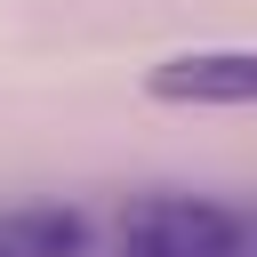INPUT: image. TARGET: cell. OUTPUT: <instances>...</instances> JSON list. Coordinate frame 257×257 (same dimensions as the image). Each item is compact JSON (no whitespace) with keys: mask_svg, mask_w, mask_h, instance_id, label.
<instances>
[{"mask_svg":"<svg viewBox=\"0 0 257 257\" xmlns=\"http://www.w3.org/2000/svg\"><path fill=\"white\" fill-rule=\"evenodd\" d=\"M120 257H249V225L201 193H145L120 217Z\"/></svg>","mask_w":257,"mask_h":257,"instance_id":"1","label":"cell"},{"mask_svg":"<svg viewBox=\"0 0 257 257\" xmlns=\"http://www.w3.org/2000/svg\"><path fill=\"white\" fill-rule=\"evenodd\" d=\"M153 104H193V112H257V48H185L145 72Z\"/></svg>","mask_w":257,"mask_h":257,"instance_id":"2","label":"cell"},{"mask_svg":"<svg viewBox=\"0 0 257 257\" xmlns=\"http://www.w3.org/2000/svg\"><path fill=\"white\" fill-rule=\"evenodd\" d=\"M0 241H8L16 257H80L88 225H80L72 209H16V217H0Z\"/></svg>","mask_w":257,"mask_h":257,"instance_id":"3","label":"cell"},{"mask_svg":"<svg viewBox=\"0 0 257 257\" xmlns=\"http://www.w3.org/2000/svg\"><path fill=\"white\" fill-rule=\"evenodd\" d=\"M0 257H16V249H8V241H0Z\"/></svg>","mask_w":257,"mask_h":257,"instance_id":"4","label":"cell"}]
</instances>
